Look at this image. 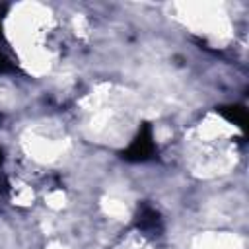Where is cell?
Returning a JSON list of instances; mask_svg holds the SVG:
<instances>
[{"label":"cell","instance_id":"6da1fadb","mask_svg":"<svg viewBox=\"0 0 249 249\" xmlns=\"http://www.w3.org/2000/svg\"><path fill=\"white\" fill-rule=\"evenodd\" d=\"M156 140L152 134V126L148 123H144L138 130V134L134 136V140L128 144V148L123 152V158L126 161H148L154 158L156 154Z\"/></svg>","mask_w":249,"mask_h":249},{"label":"cell","instance_id":"3957f363","mask_svg":"<svg viewBox=\"0 0 249 249\" xmlns=\"http://www.w3.org/2000/svg\"><path fill=\"white\" fill-rule=\"evenodd\" d=\"M218 113L226 121H230V123H233L237 126H245V123H247V111L241 105H224V107L218 109Z\"/></svg>","mask_w":249,"mask_h":249},{"label":"cell","instance_id":"277c9868","mask_svg":"<svg viewBox=\"0 0 249 249\" xmlns=\"http://www.w3.org/2000/svg\"><path fill=\"white\" fill-rule=\"evenodd\" d=\"M0 39H2V21H0Z\"/></svg>","mask_w":249,"mask_h":249},{"label":"cell","instance_id":"7a4b0ae2","mask_svg":"<svg viewBox=\"0 0 249 249\" xmlns=\"http://www.w3.org/2000/svg\"><path fill=\"white\" fill-rule=\"evenodd\" d=\"M136 228L146 235H160L163 230V222H161L160 212L152 206H142L138 210V216H136Z\"/></svg>","mask_w":249,"mask_h":249},{"label":"cell","instance_id":"5b68a950","mask_svg":"<svg viewBox=\"0 0 249 249\" xmlns=\"http://www.w3.org/2000/svg\"><path fill=\"white\" fill-rule=\"evenodd\" d=\"M2 160H4V156H2V150H0V163H2Z\"/></svg>","mask_w":249,"mask_h":249}]
</instances>
